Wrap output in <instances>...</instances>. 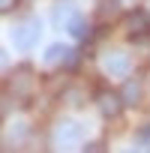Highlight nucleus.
Returning <instances> with one entry per match:
<instances>
[{
	"label": "nucleus",
	"mask_w": 150,
	"mask_h": 153,
	"mask_svg": "<svg viewBox=\"0 0 150 153\" xmlns=\"http://www.w3.org/2000/svg\"><path fill=\"white\" fill-rule=\"evenodd\" d=\"M66 57H69V48H66L63 42H54V45L45 48V63H48V66H60Z\"/></svg>",
	"instance_id": "8"
},
{
	"label": "nucleus",
	"mask_w": 150,
	"mask_h": 153,
	"mask_svg": "<svg viewBox=\"0 0 150 153\" xmlns=\"http://www.w3.org/2000/svg\"><path fill=\"white\" fill-rule=\"evenodd\" d=\"M6 135H15V144H24L27 135H30V126H27V123H15V126H9Z\"/></svg>",
	"instance_id": "11"
},
{
	"label": "nucleus",
	"mask_w": 150,
	"mask_h": 153,
	"mask_svg": "<svg viewBox=\"0 0 150 153\" xmlns=\"http://www.w3.org/2000/svg\"><path fill=\"white\" fill-rule=\"evenodd\" d=\"M84 135V126L78 120H63L54 129V147H75Z\"/></svg>",
	"instance_id": "4"
},
{
	"label": "nucleus",
	"mask_w": 150,
	"mask_h": 153,
	"mask_svg": "<svg viewBox=\"0 0 150 153\" xmlns=\"http://www.w3.org/2000/svg\"><path fill=\"white\" fill-rule=\"evenodd\" d=\"M66 69H78V54H75V51H69V57H66Z\"/></svg>",
	"instance_id": "13"
},
{
	"label": "nucleus",
	"mask_w": 150,
	"mask_h": 153,
	"mask_svg": "<svg viewBox=\"0 0 150 153\" xmlns=\"http://www.w3.org/2000/svg\"><path fill=\"white\" fill-rule=\"evenodd\" d=\"M126 30H129V36L132 39H147L150 36V15L144 12V9H132L129 15H126Z\"/></svg>",
	"instance_id": "6"
},
{
	"label": "nucleus",
	"mask_w": 150,
	"mask_h": 153,
	"mask_svg": "<svg viewBox=\"0 0 150 153\" xmlns=\"http://www.w3.org/2000/svg\"><path fill=\"white\" fill-rule=\"evenodd\" d=\"M138 141H141V144H147V141H150V126H144V129L138 132Z\"/></svg>",
	"instance_id": "14"
},
{
	"label": "nucleus",
	"mask_w": 150,
	"mask_h": 153,
	"mask_svg": "<svg viewBox=\"0 0 150 153\" xmlns=\"http://www.w3.org/2000/svg\"><path fill=\"white\" fill-rule=\"evenodd\" d=\"M120 12V0H99L96 3V15L105 21V18H114Z\"/></svg>",
	"instance_id": "10"
},
{
	"label": "nucleus",
	"mask_w": 150,
	"mask_h": 153,
	"mask_svg": "<svg viewBox=\"0 0 150 153\" xmlns=\"http://www.w3.org/2000/svg\"><path fill=\"white\" fill-rule=\"evenodd\" d=\"M102 69L111 75V78H123V75H129V69H132V57L126 51H108L102 57Z\"/></svg>",
	"instance_id": "5"
},
{
	"label": "nucleus",
	"mask_w": 150,
	"mask_h": 153,
	"mask_svg": "<svg viewBox=\"0 0 150 153\" xmlns=\"http://www.w3.org/2000/svg\"><path fill=\"white\" fill-rule=\"evenodd\" d=\"M15 6H18V0H0V12H3V15L15 12Z\"/></svg>",
	"instance_id": "12"
},
{
	"label": "nucleus",
	"mask_w": 150,
	"mask_h": 153,
	"mask_svg": "<svg viewBox=\"0 0 150 153\" xmlns=\"http://www.w3.org/2000/svg\"><path fill=\"white\" fill-rule=\"evenodd\" d=\"M120 96H123L126 105H138V102H141V84H138V81H126V84L120 87Z\"/></svg>",
	"instance_id": "9"
},
{
	"label": "nucleus",
	"mask_w": 150,
	"mask_h": 153,
	"mask_svg": "<svg viewBox=\"0 0 150 153\" xmlns=\"http://www.w3.org/2000/svg\"><path fill=\"white\" fill-rule=\"evenodd\" d=\"M39 87V78H36V72L33 66H18L15 75H9V93H15L21 102H27Z\"/></svg>",
	"instance_id": "1"
},
{
	"label": "nucleus",
	"mask_w": 150,
	"mask_h": 153,
	"mask_svg": "<svg viewBox=\"0 0 150 153\" xmlns=\"http://www.w3.org/2000/svg\"><path fill=\"white\" fill-rule=\"evenodd\" d=\"M66 30L72 33V39H81V42H90V24H87V15H72Z\"/></svg>",
	"instance_id": "7"
},
{
	"label": "nucleus",
	"mask_w": 150,
	"mask_h": 153,
	"mask_svg": "<svg viewBox=\"0 0 150 153\" xmlns=\"http://www.w3.org/2000/svg\"><path fill=\"white\" fill-rule=\"evenodd\" d=\"M123 96H120V90H111V87H99L96 90V108H99V114L102 117H117L120 111H123Z\"/></svg>",
	"instance_id": "3"
},
{
	"label": "nucleus",
	"mask_w": 150,
	"mask_h": 153,
	"mask_svg": "<svg viewBox=\"0 0 150 153\" xmlns=\"http://www.w3.org/2000/svg\"><path fill=\"white\" fill-rule=\"evenodd\" d=\"M39 36H42V24H39V18H30V21H24L21 27H15L12 42H15L18 51H30V48L36 45Z\"/></svg>",
	"instance_id": "2"
}]
</instances>
